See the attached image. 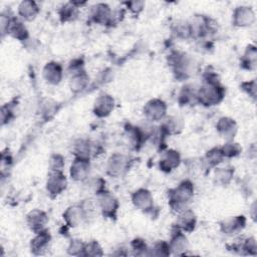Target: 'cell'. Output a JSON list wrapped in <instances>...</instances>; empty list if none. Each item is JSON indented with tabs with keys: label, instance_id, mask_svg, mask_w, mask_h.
<instances>
[{
	"label": "cell",
	"instance_id": "obj_2",
	"mask_svg": "<svg viewBox=\"0 0 257 257\" xmlns=\"http://www.w3.org/2000/svg\"><path fill=\"white\" fill-rule=\"evenodd\" d=\"M224 96V89L217 82L209 80L197 92L198 100L205 105H214L221 101Z\"/></svg>",
	"mask_w": 257,
	"mask_h": 257
},
{
	"label": "cell",
	"instance_id": "obj_6",
	"mask_svg": "<svg viewBox=\"0 0 257 257\" xmlns=\"http://www.w3.org/2000/svg\"><path fill=\"white\" fill-rule=\"evenodd\" d=\"M255 21V14L251 7L241 6L238 7L233 14V22L236 26L246 27L253 24Z\"/></svg>",
	"mask_w": 257,
	"mask_h": 257
},
{
	"label": "cell",
	"instance_id": "obj_17",
	"mask_svg": "<svg viewBox=\"0 0 257 257\" xmlns=\"http://www.w3.org/2000/svg\"><path fill=\"white\" fill-rule=\"evenodd\" d=\"M180 161V155L178 154V152L170 150L162 156L160 160V168L164 171L170 172L171 170L179 166Z\"/></svg>",
	"mask_w": 257,
	"mask_h": 257
},
{
	"label": "cell",
	"instance_id": "obj_25",
	"mask_svg": "<svg viewBox=\"0 0 257 257\" xmlns=\"http://www.w3.org/2000/svg\"><path fill=\"white\" fill-rule=\"evenodd\" d=\"M7 31L9 33H11V35L15 38H18V39H23L25 38L26 34H27V31L25 29V27L22 25L21 22H18L16 20H13L11 22H9L8 24V28H7Z\"/></svg>",
	"mask_w": 257,
	"mask_h": 257
},
{
	"label": "cell",
	"instance_id": "obj_16",
	"mask_svg": "<svg viewBox=\"0 0 257 257\" xmlns=\"http://www.w3.org/2000/svg\"><path fill=\"white\" fill-rule=\"evenodd\" d=\"M217 130L220 133V135L223 136V138L230 140L234 138L237 131V125L234 119L229 117H222L219 119L217 123Z\"/></svg>",
	"mask_w": 257,
	"mask_h": 257
},
{
	"label": "cell",
	"instance_id": "obj_34",
	"mask_svg": "<svg viewBox=\"0 0 257 257\" xmlns=\"http://www.w3.org/2000/svg\"><path fill=\"white\" fill-rule=\"evenodd\" d=\"M242 86H243V89L246 90L249 95H251L252 97H255V94H256V82H255V80L245 82V83L242 84Z\"/></svg>",
	"mask_w": 257,
	"mask_h": 257
},
{
	"label": "cell",
	"instance_id": "obj_15",
	"mask_svg": "<svg viewBox=\"0 0 257 257\" xmlns=\"http://www.w3.org/2000/svg\"><path fill=\"white\" fill-rule=\"evenodd\" d=\"M50 241V236L46 231H41L37 233V236L31 240V251L34 254L41 255L47 250Z\"/></svg>",
	"mask_w": 257,
	"mask_h": 257
},
{
	"label": "cell",
	"instance_id": "obj_11",
	"mask_svg": "<svg viewBox=\"0 0 257 257\" xmlns=\"http://www.w3.org/2000/svg\"><path fill=\"white\" fill-rule=\"evenodd\" d=\"M134 205L143 211H149L153 208V197L146 189H140L133 195Z\"/></svg>",
	"mask_w": 257,
	"mask_h": 257
},
{
	"label": "cell",
	"instance_id": "obj_22",
	"mask_svg": "<svg viewBox=\"0 0 257 257\" xmlns=\"http://www.w3.org/2000/svg\"><path fill=\"white\" fill-rule=\"evenodd\" d=\"M91 15L95 22L106 23L111 17V12L106 4H97L93 7Z\"/></svg>",
	"mask_w": 257,
	"mask_h": 257
},
{
	"label": "cell",
	"instance_id": "obj_26",
	"mask_svg": "<svg viewBox=\"0 0 257 257\" xmlns=\"http://www.w3.org/2000/svg\"><path fill=\"white\" fill-rule=\"evenodd\" d=\"M74 154L76 158H84L88 159L90 154V146L89 142L86 140H78L74 146Z\"/></svg>",
	"mask_w": 257,
	"mask_h": 257
},
{
	"label": "cell",
	"instance_id": "obj_10",
	"mask_svg": "<svg viewBox=\"0 0 257 257\" xmlns=\"http://www.w3.org/2000/svg\"><path fill=\"white\" fill-rule=\"evenodd\" d=\"M63 218L66 222V225L69 227H77L79 226L84 220L85 216L83 210L80 205H75L69 207L63 214Z\"/></svg>",
	"mask_w": 257,
	"mask_h": 257
},
{
	"label": "cell",
	"instance_id": "obj_24",
	"mask_svg": "<svg viewBox=\"0 0 257 257\" xmlns=\"http://www.w3.org/2000/svg\"><path fill=\"white\" fill-rule=\"evenodd\" d=\"M82 210H83V213H84V216H85V220H88V219H92L96 216L97 214V211L99 209V206H98V202L97 200H92V199H86L82 202V204L80 205Z\"/></svg>",
	"mask_w": 257,
	"mask_h": 257
},
{
	"label": "cell",
	"instance_id": "obj_7",
	"mask_svg": "<svg viewBox=\"0 0 257 257\" xmlns=\"http://www.w3.org/2000/svg\"><path fill=\"white\" fill-rule=\"evenodd\" d=\"M89 174V162L88 159L76 158L70 168L71 178L75 181H83Z\"/></svg>",
	"mask_w": 257,
	"mask_h": 257
},
{
	"label": "cell",
	"instance_id": "obj_21",
	"mask_svg": "<svg viewBox=\"0 0 257 257\" xmlns=\"http://www.w3.org/2000/svg\"><path fill=\"white\" fill-rule=\"evenodd\" d=\"M89 77L87 76V74L84 71H77L74 72L73 76L70 79V89L73 92H79L81 90H83L87 83H88Z\"/></svg>",
	"mask_w": 257,
	"mask_h": 257
},
{
	"label": "cell",
	"instance_id": "obj_30",
	"mask_svg": "<svg viewBox=\"0 0 257 257\" xmlns=\"http://www.w3.org/2000/svg\"><path fill=\"white\" fill-rule=\"evenodd\" d=\"M85 244L80 240H72L67 248V251L71 255H83Z\"/></svg>",
	"mask_w": 257,
	"mask_h": 257
},
{
	"label": "cell",
	"instance_id": "obj_36",
	"mask_svg": "<svg viewBox=\"0 0 257 257\" xmlns=\"http://www.w3.org/2000/svg\"><path fill=\"white\" fill-rule=\"evenodd\" d=\"M75 15V8L72 6H65L63 7V13L61 14L62 17H64V20L70 19L71 17L73 18Z\"/></svg>",
	"mask_w": 257,
	"mask_h": 257
},
{
	"label": "cell",
	"instance_id": "obj_19",
	"mask_svg": "<svg viewBox=\"0 0 257 257\" xmlns=\"http://www.w3.org/2000/svg\"><path fill=\"white\" fill-rule=\"evenodd\" d=\"M188 240L180 229L176 231L175 235L171 239V243L169 244L171 251L176 254H182L185 252L188 249Z\"/></svg>",
	"mask_w": 257,
	"mask_h": 257
},
{
	"label": "cell",
	"instance_id": "obj_29",
	"mask_svg": "<svg viewBox=\"0 0 257 257\" xmlns=\"http://www.w3.org/2000/svg\"><path fill=\"white\" fill-rule=\"evenodd\" d=\"M170 246L166 242H159L157 243L154 248L152 249L151 255H157V256H167L170 254Z\"/></svg>",
	"mask_w": 257,
	"mask_h": 257
},
{
	"label": "cell",
	"instance_id": "obj_28",
	"mask_svg": "<svg viewBox=\"0 0 257 257\" xmlns=\"http://www.w3.org/2000/svg\"><path fill=\"white\" fill-rule=\"evenodd\" d=\"M244 64L247 65V68L252 69L255 67L256 64V49L254 46H249L244 54L243 58Z\"/></svg>",
	"mask_w": 257,
	"mask_h": 257
},
{
	"label": "cell",
	"instance_id": "obj_37",
	"mask_svg": "<svg viewBox=\"0 0 257 257\" xmlns=\"http://www.w3.org/2000/svg\"><path fill=\"white\" fill-rule=\"evenodd\" d=\"M144 5V2H130L127 3V6H130V9H132L134 12H139L142 10Z\"/></svg>",
	"mask_w": 257,
	"mask_h": 257
},
{
	"label": "cell",
	"instance_id": "obj_5",
	"mask_svg": "<svg viewBox=\"0 0 257 257\" xmlns=\"http://www.w3.org/2000/svg\"><path fill=\"white\" fill-rule=\"evenodd\" d=\"M66 178L61 173V171H53L47 179L46 189L49 192V194L56 196L66 188Z\"/></svg>",
	"mask_w": 257,
	"mask_h": 257
},
{
	"label": "cell",
	"instance_id": "obj_4",
	"mask_svg": "<svg viewBox=\"0 0 257 257\" xmlns=\"http://www.w3.org/2000/svg\"><path fill=\"white\" fill-rule=\"evenodd\" d=\"M98 206L103 215L108 217H114L117 211V200L107 192H100L97 198Z\"/></svg>",
	"mask_w": 257,
	"mask_h": 257
},
{
	"label": "cell",
	"instance_id": "obj_9",
	"mask_svg": "<svg viewBox=\"0 0 257 257\" xmlns=\"http://www.w3.org/2000/svg\"><path fill=\"white\" fill-rule=\"evenodd\" d=\"M113 98L106 93L98 95L94 101V113L98 116H106L113 109Z\"/></svg>",
	"mask_w": 257,
	"mask_h": 257
},
{
	"label": "cell",
	"instance_id": "obj_20",
	"mask_svg": "<svg viewBox=\"0 0 257 257\" xmlns=\"http://www.w3.org/2000/svg\"><path fill=\"white\" fill-rule=\"evenodd\" d=\"M38 6L33 1H23L19 4L18 12L25 20H32L38 13Z\"/></svg>",
	"mask_w": 257,
	"mask_h": 257
},
{
	"label": "cell",
	"instance_id": "obj_12",
	"mask_svg": "<svg viewBox=\"0 0 257 257\" xmlns=\"http://www.w3.org/2000/svg\"><path fill=\"white\" fill-rule=\"evenodd\" d=\"M245 226V218L243 216H235L224 220L221 223V230L225 234L233 235L241 231Z\"/></svg>",
	"mask_w": 257,
	"mask_h": 257
},
{
	"label": "cell",
	"instance_id": "obj_14",
	"mask_svg": "<svg viewBox=\"0 0 257 257\" xmlns=\"http://www.w3.org/2000/svg\"><path fill=\"white\" fill-rule=\"evenodd\" d=\"M43 76L45 80L51 84H57L62 77L61 66L56 62H49L43 69Z\"/></svg>",
	"mask_w": 257,
	"mask_h": 257
},
{
	"label": "cell",
	"instance_id": "obj_3",
	"mask_svg": "<svg viewBox=\"0 0 257 257\" xmlns=\"http://www.w3.org/2000/svg\"><path fill=\"white\" fill-rule=\"evenodd\" d=\"M167 111L166 103L158 98L150 100L144 107V113L151 120L162 119Z\"/></svg>",
	"mask_w": 257,
	"mask_h": 257
},
{
	"label": "cell",
	"instance_id": "obj_13",
	"mask_svg": "<svg viewBox=\"0 0 257 257\" xmlns=\"http://www.w3.org/2000/svg\"><path fill=\"white\" fill-rule=\"evenodd\" d=\"M47 222V216L43 211L33 210L27 215V223L31 230L38 233L43 231V227Z\"/></svg>",
	"mask_w": 257,
	"mask_h": 257
},
{
	"label": "cell",
	"instance_id": "obj_33",
	"mask_svg": "<svg viewBox=\"0 0 257 257\" xmlns=\"http://www.w3.org/2000/svg\"><path fill=\"white\" fill-rule=\"evenodd\" d=\"M223 154L224 156H229V157H234L239 154L240 148L238 147L237 144H227L223 149Z\"/></svg>",
	"mask_w": 257,
	"mask_h": 257
},
{
	"label": "cell",
	"instance_id": "obj_27",
	"mask_svg": "<svg viewBox=\"0 0 257 257\" xmlns=\"http://www.w3.org/2000/svg\"><path fill=\"white\" fill-rule=\"evenodd\" d=\"M224 154H223V151L222 149H212L211 151H209L206 155V162L209 166L213 167V166H216L218 164H220L224 158Z\"/></svg>",
	"mask_w": 257,
	"mask_h": 257
},
{
	"label": "cell",
	"instance_id": "obj_31",
	"mask_svg": "<svg viewBox=\"0 0 257 257\" xmlns=\"http://www.w3.org/2000/svg\"><path fill=\"white\" fill-rule=\"evenodd\" d=\"M101 248L98 245V243H96L95 241H92L88 244H85L84 246V250H83V255H89V256H97V255H101Z\"/></svg>",
	"mask_w": 257,
	"mask_h": 257
},
{
	"label": "cell",
	"instance_id": "obj_8",
	"mask_svg": "<svg viewBox=\"0 0 257 257\" xmlns=\"http://www.w3.org/2000/svg\"><path fill=\"white\" fill-rule=\"evenodd\" d=\"M127 168V159L123 155L114 154L112 155L107 163V173L110 176L118 177L125 172Z\"/></svg>",
	"mask_w": 257,
	"mask_h": 257
},
{
	"label": "cell",
	"instance_id": "obj_1",
	"mask_svg": "<svg viewBox=\"0 0 257 257\" xmlns=\"http://www.w3.org/2000/svg\"><path fill=\"white\" fill-rule=\"evenodd\" d=\"M194 196V187L191 182L184 181L170 192V205L174 210L182 211L191 202Z\"/></svg>",
	"mask_w": 257,
	"mask_h": 257
},
{
	"label": "cell",
	"instance_id": "obj_35",
	"mask_svg": "<svg viewBox=\"0 0 257 257\" xmlns=\"http://www.w3.org/2000/svg\"><path fill=\"white\" fill-rule=\"evenodd\" d=\"M133 247H134V250L138 251V252H137V254H143V253H146L145 251H146V250H148V249H147V245H146V243H145L144 241H142V240H139V239L134 241V243H133Z\"/></svg>",
	"mask_w": 257,
	"mask_h": 257
},
{
	"label": "cell",
	"instance_id": "obj_23",
	"mask_svg": "<svg viewBox=\"0 0 257 257\" xmlns=\"http://www.w3.org/2000/svg\"><path fill=\"white\" fill-rule=\"evenodd\" d=\"M233 168L230 167H226V168H218L215 171V182L216 184L219 185H227L230 183L233 174H234V170H232Z\"/></svg>",
	"mask_w": 257,
	"mask_h": 257
},
{
	"label": "cell",
	"instance_id": "obj_32",
	"mask_svg": "<svg viewBox=\"0 0 257 257\" xmlns=\"http://www.w3.org/2000/svg\"><path fill=\"white\" fill-rule=\"evenodd\" d=\"M50 168L52 171H61L64 162H63V158L59 155H54L50 158Z\"/></svg>",
	"mask_w": 257,
	"mask_h": 257
},
{
	"label": "cell",
	"instance_id": "obj_18",
	"mask_svg": "<svg viewBox=\"0 0 257 257\" xmlns=\"http://www.w3.org/2000/svg\"><path fill=\"white\" fill-rule=\"evenodd\" d=\"M196 224V217L191 210L184 209L180 211V215L178 218V229L184 231H192Z\"/></svg>",
	"mask_w": 257,
	"mask_h": 257
}]
</instances>
